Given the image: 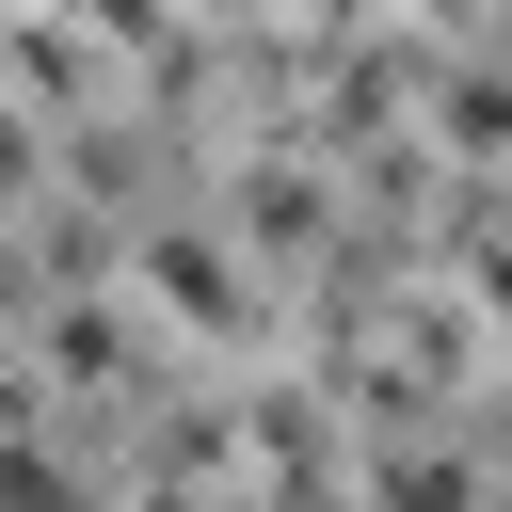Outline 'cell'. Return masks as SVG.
<instances>
[{
  "label": "cell",
  "instance_id": "1",
  "mask_svg": "<svg viewBox=\"0 0 512 512\" xmlns=\"http://www.w3.org/2000/svg\"><path fill=\"white\" fill-rule=\"evenodd\" d=\"M144 288H160V304H176L192 336H256V304H240L224 240H192V224H176V240H144Z\"/></svg>",
  "mask_w": 512,
  "mask_h": 512
},
{
  "label": "cell",
  "instance_id": "2",
  "mask_svg": "<svg viewBox=\"0 0 512 512\" xmlns=\"http://www.w3.org/2000/svg\"><path fill=\"white\" fill-rule=\"evenodd\" d=\"M368 512H480V480H464L448 448H400V464L368 480Z\"/></svg>",
  "mask_w": 512,
  "mask_h": 512
},
{
  "label": "cell",
  "instance_id": "3",
  "mask_svg": "<svg viewBox=\"0 0 512 512\" xmlns=\"http://www.w3.org/2000/svg\"><path fill=\"white\" fill-rule=\"evenodd\" d=\"M448 144H464V160H496V144H512V80H496V64H464V80H448Z\"/></svg>",
  "mask_w": 512,
  "mask_h": 512
},
{
  "label": "cell",
  "instance_id": "4",
  "mask_svg": "<svg viewBox=\"0 0 512 512\" xmlns=\"http://www.w3.org/2000/svg\"><path fill=\"white\" fill-rule=\"evenodd\" d=\"M48 352H64L80 384H112V368H128V320H112V304H64V320H48Z\"/></svg>",
  "mask_w": 512,
  "mask_h": 512
},
{
  "label": "cell",
  "instance_id": "5",
  "mask_svg": "<svg viewBox=\"0 0 512 512\" xmlns=\"http://www.w3.org/2000/svg\"><path fill=\"white\" fill-rule=\"evenodd\" d=\"M240 224H256V240H320V192H304V176H240Z\"/></svg>",
  "mask_w": 512,
  "mask_h": 512
},
{
  "label": "cell",
  "instance_id": "6",
  "mask_svg": "<svg viewBox=\"0 0 512 512\" xmlns=\"http://www.w3.org/2000/svg\"><path fill=\"white\" fill-rule=\"evenodd\" d=\"M0 512H80V480H64L48 448H0Z\"/></svg>",
  "mask_w": 512,
  "mask_h": 512
},
{
  "label": "cell",
  "instance_id": "7",
  "mask_svg": "<svg viewBox=\"0 0 512 512\" xmlns=\"http://www.w3.org/2000/svg\"><path fill=\"white\" fill-rule=\"evenodd\" d=\"M0 64H16V80H32V96H80V48H64V32H16V48H0Z\"/></svg>",
  "mask_w": 512,
  "mask_h": 512
},
{
  "label": "cell",
  "instance_id": "8",
  "mask_svg": "<svg viewBox=\"0 0 512 512\" xmlns=\"http://www.w3.org/2000/svg\"><path fill=\"white\" fill-rule=\"evenodd\" d=\"M80 32H112V48H144V32H160V0H80Z\"/></svg>",
  "mask_w": 512,
  "mask_h": 512
},
{
  "label": "cell",
  "instance_id": "9",
  "mask_svg": "<svg viewBox=\"0 0 512 512\" xmlns=\"http://www.w3.org/2000/svg\"><path fill=\"white\" fill-rule=\"evenodd\" d=\"M16 176H32V128H16V112H0V192H16Z\"/></svg>",
  "mask_w": 512,
  "mask_h": 512
},
{
  "label": "cell",
  "instance_id": "10",
  "mask_svg": "<svg viewBox=\"0 0 512 512\" xmlns=\"http://www.w3.org/2000/svg\"><path fill=\"white\" fill-rule=\"evenodd\" d=\"M208 16H256V0H208Z\"/></svg>",
  "mask_w": 512,
  "mask_h": 512
},
{
  "label": "cell",
  "instance_id": "11",
  "mask_svg": "<svg viewBox=\"0 0 512 512\" xmlns=\"http://www.w3.org/2000/svg\"><path fill=\"white\" fill-rule=\"evenodd\" d=\"M0 416H16V384H0Z\"/></svg>",
  "mask_w": 512,
  "mask_h": 512
}]
</instances>
